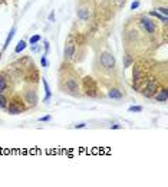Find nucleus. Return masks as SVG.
I'll return each instance as SVG.
<instances>
[{
  "instance_id": "5701e85b",
  "label": "nucleus",
  "mask_w": 168,
  "mask_h": 187,
  "mask_svg": "<svg viewBox=\"0 0 168 187\" xmlns=\"http://www.w3.org/2000/svg\"><path fill=\"white\" fill-rule=\"evenodd\" d=\"M85 127H86L85 122H79V124H76V125H75V128H76V130H78V128L81 130V128H85Z\"/></svg>"
},
{
  "instance_id": "aec40b11",
  "label": "nucleus",
  "mask_w": 168,
  "mask_h": 187,
  "mask_svg": "<svg viewBox=\"0 0 168 187\" xmlns=\"http://www.w3.org/2000/svg\"><path fill=\"white\" fill-rule=\"evenodd\" d=\"M52 120V117L50 115H43V117H40V118H39V121H40V122H48V121H50Z\"/></svg>"
},
{
  "instance_id": "2eb2a0df",
  "label": "nucleus",
  "mask_w": 168,
  "mask_h": 187,
  "mask_svg": "<svg viewBox=\"0 0 168 187\" xmlns=\"http://www.w3.org/2000/svg\"><path fill=\"white\" fill-rule=\"evenodd\" d=\"M6 89H7V82H6V79L0 76V94H3Z\"/></svg>"
},
{
  "instance_id": "20e7f679",
  "label": "nucleus",
  "mask_w": 168,
  "mask_h": 187,
  "mask_svg": "<svg viewBox=\"0 0 168 187\" xmlns=\"http://www.w3.org/2000/svg\"><path fill=\"white\" fill-rule=\"evenodd\" d=\"M158 91V84L154 82V81H149L148 84H147V86L144 88V91H142V95L147 98H151L154 97V94Z\"/></svg>"
},
{
  "instance_id": "6ab92c4d",
  "label": "nucleus",
  "mask_w": 168,
  "mask_h": 187,
  "mask_svg": "<svg viewBox=\"0 0 168 187\" xmlns=\"http://www.w3.org/2000/svg\"><path fill=\"white\" fill-rule=\"evenodd\" d=\"M40 65H42L43 68H48V65H49V64H48V59H46V53L40 58Z\"/></svg>"
},
{
  "instance_id": "b1692460",
  "label": "nucleus",
  "mask_w": 168,
  "mask_h": 187,
  "mask_svg": "<svg viewBox=\"0 0 168 187\" xmlns=\"http://www.w3.org/2000/svg\"><path fill=\"white\" fill-rule=\"evenodd\" d=\"M122 128V125H119V124H114V125H111V130H121Z\"/></svg>"
},
{
  "instance_id": "f03ea898",
  "label": "nucleus",
  "mask_w": 168,
  "mask_h": 187,
  "mask_svg": "<svg viewBox=\"0 0 168 187\" xmlns=\"http://www.w3.org/2000/svg\"><path fill=\"white\" fill-rule=\"evenodd\" d=\"M66 91L72 95H79V84L76 78L66 79Z\"/></svg>"
},
{
  "instance_id": "9b49d317",
  "label": "nucleus",
  "mask_w": 168,
  "mask_h": 187,
  "mask_svg": "<svg viewBox=\"0 0 168 187\" xmlns=\"http://www.w3.org/2000/svg\"><path fill=\"white\" fill-rule=\"evenodd\" d=\"M15 35H16V26H13L10 29V32H9V35H7V37H6V41H4V45H3V49H7V46H9V43L12 42V39L15 37Z\"/></svg>"
},
{
  "instance_id": "4468645a",
  "label": "nucleus",
  "mask_w": 168,
  "mask_h": 187,
  "mask_svg": "<svg viewBox=\"0 0 168 187\" xmlns=\"http://www.w3.org/2000/svg\"><path fill=\"white\" fill-rule=\"evenodd\" d=\"M40 41H42V36H40V35H33V36L29 39V43H30L32 46H35L36 43H39Z\"/></svg>"
},
{
  "instance_id": "423d86ee",
  "label": "nucleus",
  "mask_w": 168,
  "mask_h": 187,
  "mask_svg": "<svg viewBox=\"0 0 168 187\" xmlns=\"http://www.w3.org/2000/svg\"><path fill=\"white\" fill-rule=\"evenodd\" d=\"M154 98H155V101L158 102H167L168 101V91L167 88H162L161 91L154 94Z\"/></svg>"
},
{
  "instance_id": "a211bd4d",
  "label": "nucleus",
  "mask_w": 168,
  "mask_h": 187,
  "mask_svg": "<svg viewBox=\"0 0 168 187\" xmlns=\"http://www.w3.org/2000/svg\"><path fill=\"white\" fill-rule=\"evenodd\" d=\"M139 7V0H134L132 3H131V10H137V9Z\"/></svg>"
},
{
  "instance_id": "f3484780",
  "label": "nucleus",
  "mask_w": 168,
  "mask_h": 187,
  "mask_svg": "<svg viewBox=\"0 0 168 187\" xmlns=\"http://www.w3.org/2000/svg\"><path fill=\"white\" fill-rule=\"evenodd\" d=\"M142 107L141 105H132V107H129V108H128V111L129 112H142Z\"/></svg>"
},
{
  "instance_id": "f8f14e48",
  "label": "nucleus",
  "mask_w": 168,
  "mask_h": 187,
  "mask_svg": "<svg viewBox=\"0 0 168 187\" xmlns=\"http://www.w3.org/2000/svg\"><path fill=\"white\" fill-rule=\"evenodd\" d=\"M149 16H152V17H157V19H160L162 23H167L168 22V16H164V15H161L160 12H149Z\"/></svg>"
},
{
  "instance_id": "9d476101",
  "label": "nucleus",
  "mask_w": 168,
  "mask_h": 187,
  "mask_svg": "<svg viewBox=\"0 0 168 187\" xmlns=\"http://www.w3.org/2000/svg\"><path fill=\"white\" fill-rule=\"evenodd\" d=\"M108 97L111 99H121L122 98V92L119 89H116V88H112V89L108 91Z\"/></svg>"
},
{
  "instance_id": "f257e3e1",
  "label": "nucleus",
  "mask_w": 168,
  "mask_h": 187,
  "mask_svg": "<svg viewBox=\"0 0 168 187\" xmlns=\"http://www.w3.org/2000/svg\"><path fill=\"white\" fill-rule=\"evenodd\" d=\"M101 65L105 69L112 71V69L115 68V58H114V55L109 52H104L101 55Z\"/></svg>"
},
{
  "instance_id": "1a4fd4ad",
  "label": "nucleus",
  "mask_w": 168,
  "mask_h": 187,
  "mask_svg": "<svg viewBox=\"0 0 168 187\" xmlns=\"http://www.w3.org/2000/svg\"><path fill=\"white\" fill-rule=\"evenodd\" d=\"M43 88H45V94H46V97H45V99H43V102H45V104H48L49 99L52 98V91H50V86H49L48 81H46L45 78H43Z\"/></svg>"
},
{
  "instance_id": "4be33fe9",
  "label": "nucleus",
  "mask_w": 168,
  "mask_h": 187,
  "mask_svg": "<svg viewBox=\"0 0 168 187\" xmlns=\"http://www.w3.org/2000/svg\"><path fill=\"white\" fill-rule=\"evenodd\" d=\"M49 22H50V23L55 22V10L50 12V15H49Z\"/></svg>"
},
{
  "instance_id": "dca6fc26",
  "label": "nucleus",
  "mask_w": 168,
  "mask_h": 187,
  "mask_svg": "<svg viewBox=\"0 0 168 187\" xmlns=\"http://www.w3.org/2000/svg\"><path fill=\"white\" fill-rule=\"evenodd\" d=\"M0 108H7V98L0 94Z\"/></svg>"
},
{
  "instance_id": "0eeeda50",
  "label": "nucleus",
  "mask_w": 168,
  "mask_h": 187,
  "mask_svg": "<svg viewBox=\"0 0 168 187\" xmlns=\"http://www.w3.org/2000/svg\"><path fill=\"white\" fill-rule=\"evenodd\" d=\"M76 16H78V19L86 22V20H89V17H91V12H89V9H86V7H79L78 10H76Z\"/></svg>"
},
{
  "instance_id": "7ed1b4c3",
  "label": "nucleus",
  "mask_w": 168,
  "mask_h": 187,
  "mask_svg": "<svg viewBox=\"0 0 168 187\" xmlns=\"http://www.w3.org/2000/svg\"><path fill=\"white\" fill-rule=\"evenodd\" d=\"M139 23H141V26L144 27V30H145L147 33H154V32L157 30V26H155V23H154L149 17H141Z\"/></svg>"
},
{
  "instance_id": "ddd939ff",
  "label": "nucleus",
  "mask_w": 168,
  "mask_h": 187,
  "mask_svg": "<svg viewBox=\"0 0 168 187\" xmlns=\"http://www.w3.org/2000/svg\"><path fill=\"white\" fill-rule=\"evenodd\" d=\"M25 49H26V42H25V41H19L17 45H16V48H15V53H20V52H23Z\"/></svg>"
},
{
  "instance_id": "6e6552de",
  "label": "nucleus",
  "mask_w": 168,
  "mask_h": 187,
  "mask_svg": "<svg viewBox=\"0 0 168 187\" xmlns=\"http://www.w3.org/2000/svg\"><path fill=\"white\" fill-rule=\"evenodd\" d=\"M25 98H26V102H29V104L35 105L37 102V95H36V91H26V94H25Z\"/></svg>"
},
{
  "instance_id": "39448f33",
  "label": "nucleus",
  "mask_w": 168,
  "mask_h": 187,
  "mask_svg": "<svg viewBox=\"0 0 168 187\" xmlns=\"http://www.w3.org/2000/svg\"><path fill=\"white\" fill-rule=\"evenodd\" d=\"M75 48H76L75 42L72 41V39H69V41L66 42V45H65V50H63L65 59H72V58H73V55H75Z\"/></svg>"
},
{
  "instance_id": "412c9836",
  "label": "nucleus",
  "mask_w": 168,
  "mask_h": 187,
  "mask_svg": "<svg viewBox=\"0 0 168 187\" xmlns=\"http://www.w3.org/2000/svg\"><path fill=\"white\" fill-rule=\"evenodd\" d=\"M158 12H160L161 15L168 16V9H167V7H158Z\"/></svg>"
}]
</instances>
